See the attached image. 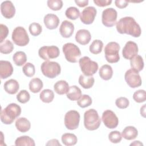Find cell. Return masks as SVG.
I'll list each match as a JSON object with an SVG mask.
<instances>
[{
    "label": "cell",
    "instance_id": "42",
    "mask_svg": "<svg viewBox=\"0 0 146 146\" xmlns=\"http://www.w3.org/2000/svg\"><path fill=\"white\" fill-rule=\"evenodd\" d=\"M47 4L48 7L54 11L59 10L63 6V2L61 0H48Z\"/></svg>",
    "mask_w": 146,
    "mask_h": 146
},
{
    "label": "cell",
    "instance_id": "32",
    "mask_svg": "<svg viewBox=\"0 0 146 146\" xmlns=\"http://www.w3.org/2000/svg\"><path fill=\"white\" fill-rule=\"evenodd\" d=\"M13 60L17 66H22L27 60L26 54L23 51H17L13 55Z\"/></svg>",
    "mask_w": 146,
    "mask_h": 146
},
{
    "label": "cell",
    "instance_id": "12",
    "mask_svg": "<svg viewBox=\"0 0 146 146\" xmlns=\"http://www.w3.org/2000/svg\"><path fill=\"white\" fill-rule=\"evenodd\" d=\"M124 78L127 84L131 88H136L141 85V78L139 72L132 69L128 70L124 75Z\"/></svg>",
    "mask_w": 146,
    "mask_h": 146
},
{
    "label": "cell",
    "instance_id": "38",
    "mask_svg": "<svg viewBox=\"0 0 146 146\" xmlns=\"http://www.w3.org/2000/svg\"><path fill=\"white\" fill-rule=\"evenodd\" d=\"M23 74L27 77H32L34 75L35 72V66L33 64L28 62L24 65L22 68Z\"/></svg>",
    "mask_w": 146,
    "mask_h": 146
},
{
    "label": "cell",
    "instance_id": "2",
    "mask_svg": "<svg viewBox=\"0 0 146 146\" xmlns=\"http://www.w3.org/2000/svg\"><path fill=\"white\" fill-rule=\"evenodd\" d=\"M21 113V107L16 103H10L5 109H2L1 120L5 124H11Z\"/></svg>",
    "mask_w": 146,
    "mask_h": 146
},
{
    "label": "cell",
    "instance_id": "33",
    "mask_svg": "<svg viewBox=\"0 0 146 146\" xmlns=\"http://www.w3.org/2000/svg\"><path fill=\"white\" fill-rule=\"evenodd\" d=\"M39 98L43 102L49 103L53 100L54 94V92L50 89H44L40 93Z\"/></svg>",
    "mask_w": 146,
    "mask_h": 146
},
{
    "label": "cell",
    "instance_id": "13",
    "mask_svg": "<svg viewBox=\"0 0 146 146\" xmlns=\"http://www.w3.org/2000/svg\"><path fill=\"white\" fill-rule=\"evenodd\" d=\"M104 124L110 129L116 128L119 124V119L111 110H107L103 112L102 116Z\"/></svg>",
    "mask_w": 146,
    "mask_h": 146
},
{
    "label": "cell",
    "instance_id": "25",
    "mask_svg": "<svg viewBox=\"0 0 146 146\" xmlns=\"http://www.w3.org/2000/svg\"><path fill=\"white\" fill-rule=\"evenodd\" d=\"M70 88L68 83L64 80H60L56 82L54 86V89L55 92L59 95H63L67 94Z\"/></svg>",
    "mask_w": 146,
    "mask_h": 146
},
{
    "label": "cell",
    "instance_id": "31",
    "mask_svg": "<svg viewBox=\"0 0 146 146\" xmlns=\"http://www.w3.org/2000/svg\"><path fill=\"white\" fill-rule=\"evenodd\" d=\"M15 145L17 146H35L34 140L28 136H22L16 139Z\"/></svg>",
    "mask_w": 146,
    "mask_h": 146
},
{
    "label": "cell",
    "instance_id": "48",
    "mask_svg": "<svg viewBox=\"0 0 146 146\" xmlns=\"http://www.w3.org/2000/svg\"><path fill=\"white\" fill-rule=\"evenodd\" d=\"M75 2L76 3V5L80 7H83L86 6H87L88 3V0H84V1H75Z\"/></svg>",
    "mask_w": 146,
    "mask_h": 146
},
{
    "label": "cell",
    "instance_id": "44",
    "mask_svg": "<svg viewBox=\"0 0 146 146\" xmlns=\"http://www.w3.org/2000/svg\"><path fill=\"white\" fill-rule=\"evenodd\" d=\"M129 104V100L125 97H120L115 101L116 106L120 109H124L128 107Z\"/></svg>",
    "mask_w": 146,
    "mask_h": 146
},
{
    "label": "cell",
    "instance_id": "23",
    "mask_svg": "<svg viewBox=\"0 0 146 146\" xmlns=\"http://www.w3.org/2000/svg\"><path fill=\"white\" fill-rule=\"evenodd\" d=\"M131 69L139 72L144 68V61L141 56L136 55L130 60Z\"/></svg>",
    "mask_w": 146,
    "mask_h": 146
},
{
    "label": "cell",
    "instance_id": "26",
    "mask_svg": "<svg viewBox=\"0 0 146 146\" xmlns=\"http://www.w3.org/2000/svg\"><path fill=\"white\" fill-rule=\"evenodd\" d=\"M79 84L85 89L91 88L95 82L94 78L92 76H86L84 74L80 75L78 80Z\"/></svg>",
    "mask_w": 146,
    "mask_h": 146
},
{
    "label": "cell",
    "instance_id": "46",
    "mask_svg": "<svg viewBox=\"0 0 146 146\" xmlns=\"http://www.w3.org/2000/svg\"><path fill=\"white\" fill-rule=\"evenodd\" d=\"M94 2L98 6L104 7L110 5L112 3V1L111 0H94Z\"/></svg>",
    "mask_w": 146,
    "mask_h": 146
},
{
    "label": "cell",
    "instance_id": "34",
    "mask_svg": "<svg viewBox=\"0 0 146 146\" xmlns=\"http://www.w3.org/2000/svg\"><path fill=\"white\" fill-rule=\"evenodd\" d=\"M103 47V43L99 39L94 40L90 46V51L93 54H98L102 52Z\"/></svg>",
    "mask_w": 146,
    "mask_h": 146
},
{
    "label": "cell",
    "instance_id": "16",
    "mask_svg": "<svg viewBox=\"0 0 146 146\" xmlns=\"http://www.w3.org/2000/svg\"><path fill=\"white\" fill-rule=\"evenodd\" d=\"M1 12L5 18L10 19L15 14V8L11 1H5L1 5Z\"/></svg>",
    "mask_w": 146,
    "mask_h": 146
},
{
    "label": "cell",
    "instance_id": "6",
    "mask_svg": "<svg viewBox=\"0 0 146 146\" xmlns=\"http://www.w3.org/2000/svg\"><path fill=\"white\" fill-rule=\"evenodd\" d=\"M62 50L66 59L71 63H76L81 55L79 48L74 43H67L63 46Z\"/></svg>",
    "mask_w": 146,
    "mask_h": 146
},
{
    "label": "cell",
    "instance_id": "8",
    "mask_svg": "<svg viewBox=\"0 0 146 146\" xmlns=\"http://www.w3.org/2000/svg\"><path fill=\"white\" fill-rule=\"evenodd\" d=\"M11 38L14 43L19 46H26L30 40L26 30L22 26H18L14 29Z\"/></svg>",
    "mask_w": 146,
    "mask_h": 146
},
{
    "label": "cell",
    "instance_id": "45",
    "mask_svg": "<svg viewBox=\"0 0 146 146\" xmlns=\"http://www.w3.org/2000/svg\"><path fill=\"white\" fill-rule=\"evenodd\" d=\"M0 30H1V33H0V43H2L4 41V39L7 37L8 34H9V29L8 27L3 25L1 24L0 25Z\"/></svg>",
    "mask_w": 146,
    "mask_h": 146
},
{
    "label": "cell",
    "instance_id": "15",
    "mask_svg": "<svg viewBox=\"0 0 146 146\" xmlns=\"http://www.w3.org/2000/svg\"><path fill=\"white\" fill-rule=\"evenodd\" d=\"M138 46L137 44L132 41H128L122 50L123 56L128 60H131L138 53Z\"/></svg>",
    "mask_w": 146,
    "mask_h": 146
},
{
    "label": "cell",
    "instance_id": "27",
    "mask_svg": "<svg viewBox=\"0 0 146 146\" xmlns=\"http://www.w3.org/2000/svg\"><path fill=\"white\" fill-rule=\"evenodd\" d=\"M99 76L105 80H110L113 75V70L112 67L108 64L103 65L99 69Z\"/></svg>",
    "mask_w": 146,
    "mask_h": 146
},
{
    "label": "cell",
    "instance_id": "14",
    "mask_svg": "<svg viewBox=\"0 0 146 146\" xmlns=\"http://www.w3.org/2000/svg\"><path fill=\"white\" fill-rule=\"evenodd\" d=\"M96 10L93 6L86 7L80 14L81 22L86 25H90L93 23L96 15Z\"/></svg>",
    "mask_w": 146,
    "mask_h": 146
},
{
    "label": "cell",
    "instance_id": "10",
    "mask_svg": "<svg viewBox=\"0 0 146 146\" xmlns=\"http://www.w3.org/2000/svg\"><path fill=\"white\" fill-rule=\"evenodd\" d=\"M59 54V49L55 46H44L40 47L38 51V55L40 58L46 61L58 57Z\"/></svg>",
    "mask_w": 146,
    "mask_h": 146
},
{
    "label": "cell",
    "instance_id": "20",
    "mask_svg": "<svg viewBox=\"0 0 146 146\" xmlns=\"http://www.w3.org/2000/svg\"><path fill=\"white\" fill-rule=\"evenodd\" d=\"M44 24L48 29H55L59 24V19L57 15L54 14H46L43 19Z\"/></svg>",
    "mask_w": 146,
    "mask_h": 146
},
{
    "label": "cell",
    "instance_id": "24",
    "mask_svg": "<svg viewBox=\"0 0 146 146\" xmlns=\"http://www.w3.org/2000/svg\"><path fill=\"white\" fill-rule=\"evenodd\" d=\"M138 135V131L133 126H127L122 131V137L128 140L135 139Z\"/></svg>",
    "mask_w": 146,
    "mask_h": 146
},
{
    "label": "cell",
    "instance_id": "11",
    "mask_svg": "<svg viewBox=\"0 0 146 146\" xmlns=\"http://www.w3.org/2000/svg\"><path fill=\"white\" fill-rule=\"evenodd\" d=\"M117 13L113 8H107L102 12V22L106 27H112L116 23Z\"/></svg>",
    "mask_w": 146,
    "mask_h": 146
},
{
    "label": "cell",
    "instance_id": "3",
    "mask_svg": "<svg viewBox=\"0 0 146 146\" xmlns=\"http://www.w3.org/2000/svg\"><path fill=\"white\" fill-rule=\"evenodd\" d=\"M101 123V119L97 111L94 109H90L86 111L84 114V125L85 128L89 131L97 129Z\"/></svg>",
    "mask_w": 146,
    "mask_h": 146
},
{
    "label": "cell",
    "instance_id": "49",
    "mask_svg": "<svg viewBox=\"0 0 146 146\" xmlns=\"http://www.w3.org/2000/svg\"><path fill=\"white\" fill-rule=\"evenodd\" d=\"M46 145H59V146H61V144L59 143V141L55 139H51V140H49Z\"/></svg>",
    "mask_w": 146,
    "mask_h": 146
},
{
    "label": "cell",
    "instance_id": "35",
    "mask_svg": "<svg viewBox=\"0 0 146 146\" xmlns=\"http://www.w3.org/2000/svg\"><path fill=\"white\" fill-rule=\"evenodd\" d=\"M14 50V45L9 40H6L0 44V52L2 54H8Z\"/></svg>",
    "mask_w": 146,
    "mask_h": 146
},
{
    "label": "cell",
    "instance_id": "22",
    "mask_svg": "<svg viewBox=\"0 0 146 146\" xmlns=\"http://www.w3.org/2000/svg\"><path fill=\"white\" fill-rule=\"evenodd\" d=\"M15 127L21 132H26L30 129L31 123L27 119L22 117L17 119Z\"/></svg>",
    "mask_w": 146,
    "mask_h": 146
},
{
    "label": "cell",
    "instance_id": "29",
    "mask_svg": "<svg viewBox=\"0 0 146 146\" xmlns=\"http://www.w3.org/2000/svg\"><path fill=\"white\" fill-rule=\"evenodd\" d=\"M61 139L63 144L66 146L74 145L78 141V139L76 135L71 133L63 134Z\"/></svg>",
    "mask_w": 146,
    "mask_h": 146
},
{
    "label": "cell",
    "instance_id": "28",
    "mask_svg": "<svg viewBox=\"0 0 146 146\" xmlns=\"http://www.w3.org/2000/svg\"><path fill=\"white\" fill-rule=\"evenodd\" d=\"M82 96L81 90L76 86L70 87L69 90L67 93V98L72 101L78 100Z\"/></svg>",
    "mask_w": 146,
    "mask_h": 146
},
{
    "label": "cell",
    "instance_id": "36",
    "mask_svg": "<svg viewBox=\"0 0 146 146\" xmlns=\"http://www.w3.org/2000/svg\"><path fill=\"white\" fill-rule=\"evenodd\" d=\"M80 14V13L79 9H78V8H76V7L74 6L67 8L65 12V15L67 18L71 20L76 19L77 18H78Z\"/></svg>",
    "mask_w": 146,
    "mask_h": 146
},
{
    "label": "cell",
    "instance_id": "51",
    "mask_svg": "<svg viewBox=\"0 0 146 146\" xmlns=\"http://www.w3.org/2000/svg\"><path fill=\"white\" fill-rule=\"evenodd\" d=\"M130 145H143V144L140 142V141H135L133 143H132Z\"/></svg>",
    "mask_w": 146,
    "mask_h": 146
},
{
    "label": "cell",
    "instance_id": "40",
    "mask_svg": "<svg viewBox=\"0 0 146 146\" xmlns=\"http://www.w3.org/2000/svg\"><path fill=\"white\" fill-rule=\"evenodd\" d=\"M29 30L30 34L33 36H36L40 34L42 31V27L40 24L36 22H33L30 25Z\"/></svg>",
    "mask_w": 146,
    "mask_h": 146
},
{
    "label": "cell",
    "instance_id": "1",
    "mask_svg": "<svg viewBox=\"0 0 146 146\" xmlns=\"http://www.w3.org/2000/svg\"><path fill=\"white\" fill-rule=\"evenodd\" d=\"M116 30L120 34H126L137 38L141 33V28L135 19L131 17L121 18L116 22Z\"/></svg>",
    "mask_w": 146,
    "mask_h": 146
},
{
    "label": "cell",
    "instance_id": "5",
    "mask_svg": "<svg viewBox=\"0 0 146 146\" xmlns=\"http://www.w3.org/2000/svg\"><path fill=\"white\" fill-rule=\"evenodd\" d=\"M42 74L46 77L53 79L60 74L61 67L60 64L52 61H45L40 66Z\"/></svg>",
    "mask_w": 146,
    "mask_h": 146
},
{
    "label": "cell",
    "instance_id": "50",
    "mask_svg": "<svg viewBox=\"0 0 146 146\" xmlns=\"http://www.w3.org/2000/svg\"><path fill=\"white\" fill-rule=\"evenodd\" d=\"M145 104H144V106L140 108V113H141V115H142L143 117H145Z\"/></svg>",
    "mask_w": 146,
    "mask_h": 146
},
{
    "label": "cell",
    "instance_id": "18",
    "mask_svg": "<svg viewBox=\"0 0 146 146\" xmlns=\"http://www.w3.org/2000/svg\"><path fill=\"white\" fill-rule=\"evenodd\" d=\"M13 72V67L11 63L7 60L0 61V77L2 79L10 76Z\"/></svg>",
    "mask_w": 146,
    "mask_h": 146
},
{
    "label": "cell",
    "instance_id": "41",
    "mask_svg": "<svg viewBox=\"0 0 146 146\" xmlns=\"http://www.w3.org/2000/svg\"><path fill=\"white\" fill-rule=\"evenodd\" d=\"M30 99V95L28 91L25 90H21L18 92L17 95V99L21 103H26L29 101Z\"/></svg>",
    "mask_w": 146,
    "mask_h": 146
},
{
    "label": "cell",
    "instance_id": "19",
    "mask_svg": "<svg viewBox=\"0 0 146 146\" xmlns=\"http://www.w3.org/2000/svg\"><path fill=\"white\" fill-rule=\"evenodd\" d=\"M91 35L90 32L86 29L78 30L75 35L76 41L82 45L87 44L91 40Z\"/></svg>",
    "mask_w": 146,
    "mask_h": 146
},
{
    "label": "cell",
    "instance_id": "17",
    "mask_svg": "<svg viewBox=\"0 0 146 146\" xmlns=\"http://www.w3.org/2000/svg\"><path fill=\"white\" fill-rule=\"evenodd\" d=\"M74 25L71 22L65 20L62 22L59 27V33L63 38H70L73 34Z\"/></svg>",
    "mask_w": 146,
    "mask_h": 146
},
{
    "label": "cell",
    "instance_id": "4",
    "mask_svg": "<svg viewBox=\"0 0 146 146\" xmlns=\"http://www.w3.org/2000/svg\"><path fill=\"white\" fill-rule=\"evenodd\" d=\"M120 45L115 42L107 43L104 48V54L106 60L110 63H117L120 59Z\"/></svg>",
    "mask_w": 146,
    "mask_h": 146
},
{
    "label": "cell",
    "instance_id": "39",
    "mask_svg": "<svg viewBox=\"0 0 146 146\" xmlns=\"http://www.w3.org/2000/svg\"><path fill=\"white\" fill-rule=\"evenodd\" d=\"M133 100L139 103L144 102L146 100V92L144 90H139L135 91L133 95Z\"/></svg>",
    "mask_w": 146,
    "mask_h": 146
},
{
    "label": "cell",
    "instance_id": "37",
    "mask_svg": "<svg viewBox=\"0 0 146 146\" xmlns=\"http://www.w3.org/2000/svg\"><path fill=\"white\" fill-rule=\"evenodd\" d=\"M77 104L81 108L87 107L92 104V99L88 95H82L77 100Z\"/></svg>",
    "mask_w": 146,
    "mask_h": 146
},
{
    "label": "cell",
    "instance_id": "47",
    "mask_svg": "<svg viewBox=\"0 0 146 146\" xmlns=\"http://www.w3.org/2000/svg\"><path fill=\"white\" fill-rule=\"evenodd\" d=\"M115 3L116 6L119 9L125 8L128 5V2L124 0H116L115 1Z\"/></svg>",
    "mask_w": 146,
    "mask_h": 146
},
{
    "label": "cell",
    "instance_id": "9",
    "mask_svg": "<svg viewBox=\"0 0 146 146\" xmlns=\"http://www.w3.org/2000/svg\"><path fill=\"white\" fill-rule=\"evenodd\" d=\"M80 114L75 110L68 111L64 116V125L67 129L74 130L79 127Z\"/></svg>",
    "mask_w": 146,
    "mask_h": 146
},
{
    "label": "cell",
    "instance_id": "30",
    "mask_svg": "<svg viewBox=\"0 0 146 146\" xmlns=\"http://www.w3.org/2000/svg\"><path fill=\"white\" fill-rule=\"evenodd\" d=\"M43 84L42 81L38 78L32 79L29 84L30 90L33 93L39 92L43 88Z\"/></svg>",
    "mask_w": 146,
    "mask_h": 146
},
{
    "label": "cell",
    "instance_id": "21",
    "mask_svg": "<svg viewBox=\"0 0 146 146\" xmlns=\"http://www.w3.org/2000/svg\"><path fill=\"white\" fill-rule=\"evenodd\" d=\"M5 91L9 94H16L19 88V84L17 80L11 79L7 80L3 85Z\"/></svg>",
    "mask_w": 146,
    "mask_h": 146
},
{
    "label": "cell",
    "instance_id": "7",
    "mask_svg": "<svg viewBox=\"0 0 146 146\" xmlns=\"http://www.w3.org/2000/svg\"><path fill=\"white\" fill-rule=\"evenodd\" d=\"M79 64L81 71L86 76H92L98 70V64L91 60L88 56H83L79 59Z\"/></svg>",
    "mask_w": 146,
    "mask_h": 146
},
{
    "label": "cell",
    "instance_id": "43",
    "mask_svg": "<svg viewBox=\"0 0 146 146\" xmlns=\"http://www.w3.org/2000/svg\"><path fill=\"white\" fill-rule=\"evenodd\" d=\"M108 139L112 143H119L122 139V136L119 131H113L109 133Z\"/></svg>",
    "mask_w": 146,
    "mask_h": 146
}]
</instances>
